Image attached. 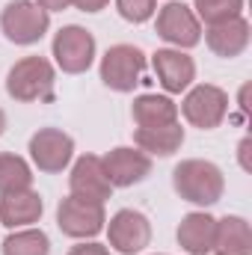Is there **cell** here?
Listing matches in <instances>:
<instances>
[{
	"instance_id": "14",
	"label": "cell",
	"mask_w": 252,
	"mask_h": 255,
	"mask_svg": "<svg viewBox=\"0 0 252 255\" xmlns=\"http://www.w3.org/2000/svg\"><path fill=\"white\" fill-rule=\"evenodd\" d=\"M45 202L42 196L33 190H15V193H0V226L6 229H24L42 220Z\"/></svg>"
},
{
	"instance_id": "16",
	"label": "cell",
	"mask_w": 252,
	"mask_h": 255,
	"mask_svg": "<svg viewBox=\"0 0 252 255\" xmlns=\"http://www.w3.org/2000/svg\"><path fill=\"white\" fill-rule=\"evenodd\" d=\"M214 255H252V232L244 217L226 214L214 226Z\"/></svg>"
},
{
	"instance_id": "1",
	"label": "cell",
	"mask_w": 252,
	"mask_h": 255,
	"mask_svg": "<svg viewBox=\"0 0 252 255\" xmlns=\"http://www.w3.org/2000/svg\"><path fill=\"white\" fill-rule=\"evenodd\" d=\"M172 187L184 202L208 208V205H217L223 199L226 178H223V169L217 163L190 157V160H181L172 169Z\"/></svg>"
},
{
	"instance_id": "28",
	"label": "cell",
	"mask_w": 252,
	"mask_h": 255,
	"mask_svg": "<svg viewBox=\"0 0 252 255\" xmlns=\"http://www.w3.org/2000/svg\"><path fill=\"white\" fill-rule=\"evenodd\" d=\"M3 130H6V113L0 110V136H3Z\"/></svg>"
},
{
	"instance_id": "24",
	"label": "cell",
	"mask_w": 252,
	"mask_h": 255,
	"mask_svg": "<svg viewBox=\"0 0 252 255\" xmlns=\"http://www.w3.org/2000/svg\"><path fill=\"white\" fill-rule=\"evenodd\" d=\"M68 255H113L104 244H77V247H71Z\"/></svg>"
},
{
	"instance_id": "4",
	"label": "cell",
	"mask_w": 252,
	"mask_h": 255,
	"mask_svg": "<svg viewBox=\"0 0 252 255\" xmlns=\"http://www.w3.org/2000/svg\"><path fill=\"white\" fill-rule=\"evenodd\" d=\"M145 54L133 45H113L101 57V80L113 92H133L136 83H142Z\"/></svg>"
},
{
	"instance_id": "6",
	"label": "cell",
	"mask_w": 252,
	"mask_h": 255,
	"mask_svg": "<svg viewBox=\"0 0 252 255\" xmlns=\"http://www.w3.org/2000/svg\"><path fill=\"white\" fill-rule=\"evenodd\" d=\"M104 223H107V214H104V205H98V202L65 196L60 202V208H57L60 232L68 235V238H77V241L95 238L98 232H104Z\"/></svg>"
},
{
	"instance_id": "8",
	"label": "cell",
	"mask_w": 252,
	"mask_h": 255,
	"mask_svg": "<svg viewBox=\"0 0 252 255\" xmlns=\"http://www.w3.org/2000/svg\"><path fill=\"white\" fill-rule=\"evenodd\" d=\"M107 238H110V247L116 253L136 255L151 244V223H148L145 214H139L133 208H122L110 217Z\"/></svg>"
},
{
	"instance_id": "9",
	"label": "cell",
	"mask_w": 252,
	"mask_h": 255,
	"mask_svg": "<svg viewBox=\"0 0 252 255\" xmlns=\"http://www.w3.org/2000/svg\"><path fill=\"white\" fill-rule=\"evenodd\" d=\"M74 154V139L60 130V128H42L30 136V157L39 166V172H63L65 166L71 163Z\"/></svg>"
},
{
	"instance_id": "3",
	"label": "cell",
	"mask_w": 252,
	"mask_h": 255,
	"mask_svg": "<svg viewBox=\"0 0 252 255\" xmlns=\"http://www.w3.org/2000/svg\"><path fill=\"white\" fill-rule=\"evenodd\" d=\"M51 27V15L33 0H12L0 12V30L15 45H36Z\"/></svg>"
},
{
	"instance_id": "21",
	"label": "cell",
	"mask_w": 252,
	"mask_h": 255,
	"mask_svg": "<svg viewBox=\"0 0 252 255\" xmlns=\"http://www.w3.org/2000/svg\"><path fill=\"white\" fill-rule=\"evenodd\" d=\"M51 253V241L42 229H21L3 241V255H48Z\"/></svg>"
},
{
	"instance_id": "17",
	"label": "cell",
	"mask_w": 252,
	"mask_h": 255,
	"mask_svg": "<svg viewBox=\"0 0 252 255\" xmlns=\"http://www.w3.org/2000/svg\"><path fill=\"white\" fill-rule=\"evenodd\" d=\"M214 226L217 220L205 211H193L178 223V244L190 255H208L214 247Z\"/></svg>"
},
{
	"instance_id": "20",
	"label": "cell",
	"mask_w": 252,
	"mask_h": 255,
	"mask_svg": "<svg viewBox=\"0 0 252 255\" xmlns=\"http://www.w3.org/2000/svg\"><path fill=\"white\" fill-rule=\"evenodd\" d=\"M33 187V169L24 157L3 151L0 154V193L30 190Z\"/></svg>"
},
{
	"instance_id": "25",
	"label": "cell",
	"mask_w": 252,
	"mask_h": 255,
	"mask_svg": "<svg viewBox=\"0 0 252 255\" xmlns=\"http://www.w3.org/2000/svg\"><path fill=\"white\" fill-rule=\"evenodd\" d=\"M110 0H71V6H77L80 12H101Z\"/></svg>"
},
{
	"instance_id": "22",
	"label": "cell",
	"mask_w": 252,
	"mask_h": 255,
	"mask_svg": "<svg viewBox=\"0 0 252 255\" xmlns=\"http://www.w3.org/2000/svg\"><path fill=\"white\" fill-rule=\"evenodd\" d=\"M193 6H196V18L205 21L208 27L241 18V12H244V0H196Z\"/></svg>"
},
{
	"instance_id": "19",
	"label": "cell",
	"mask_w": 252,
	"mask_h": 255,
	"mask_svg": "<svg viewBox=\"0 0 252 255\" xmlns=\"http://www.w3.org/2000/svg\"><path fill=\"white\" fill-rule=\"evenodd\" d=\"M130 113H133V122L139 128H157L178 122V104L166 95H151V92L136 95Z\"/></svg>"
},
{
	"instance_id": "27",
	"label": "cell",
	"mask_w": 252,
	"mask_h": 255,
	"mask_svg": "<svg viewBox=\"0 0 252 255\" xmlns=\"http://www.w3.org/2000/svg\"><path fill=\"white\" fill-rule=\"evenodd\" d=\"M250 145H252V139H250V136H244V139H241V148H238V151H241V166H244L247 172L252 169V163H250Z\"/></svg>"
},
{
	"instance_id": "5",
	"label": "cell",
	"mask_w": 252,
	"mask_h": 255,
	"mask_svg": "<svg viewBox=\"0 0 252 255\" xmlns=\"http://www.w3.org/2000/svg\"><path fill=\"white\" fill-rule=\"evenodd\" d=\"M181 113L193 128L214 130V128L223 125V119L229 113V95L214 83H199L187 92V98L181 104Z\"/></svg>"
},
{
	"instance_id": "13",
	"label": "cell",
	"mask_w": 252,
	"mask_h": 255,
	"mask_svg": "<svg viewBox=\"0 0 252 255\" xmlns=\"http://www.w3.org/2000/svg\"><path fill=\"white\" fill-rule=\"evenodd\" d=\"M151 65H154V74H157L160 86H163L166 92H172V95L184 92L190 83L196 80V63L190 60L184 51L160 48V51H154Z\"/></svg>"
},
{
	"instance_id": "11",
	"label": "cell",
	"mask_w": 252,
	"mask_h": 255,
	"mask_svg": "<svg viewBox=\"0 0 252 255\" xmlns=\"http://www.w3.org/2000/svg\"><path fill=\"white\" fill-rule=\"evenodd\" d=\"M68 190L77 199H86V202H98L104 205L110 196H113V184L104 172V163L98 154H83L74 160L71 166V175H68Z\"/></svg>"
},
{
	"instance_id": "18",
	"label": "cell",
	"mask_w": 252,
	"mask_h": 255,
	"mask_svg": "<svg viewBox=\"0 0 252 255\" xmlns=\"http://www.w3.org/2000/svg\"><path fill=\"white\" fill-rule=\"evenodd\" d=\"M133 142L139 145V151L145 154H157V157H169L181 148L184 142V128L178 122L172 125H157V128H136L133 130Z\"/></svg>"
},
{
	"instance_id": "26",
	"label": "cell",
	"mask_w": 252,
	"mask_h": 255,
	"mask_svg": "<svg viewBox=\"0 0 252 255\" xmlns=\"http://www.w3.org/2000/svg\"><path fill=\"white\" fill-rule=\"evenodd\" d=\"M33 3H36V6H42L48 15H51V12H63V9L71 6V0H33Z\"/></svg>"
},
{
	"instance_id": "15",
	"label": "cell",
	"mask_w": 252,
	"mask_h": 255,
	"mask_svg": "<svg viewBox=\"0 0 252 255\" xmlns=\"http://www.w3.org/2000/svg\"><path fill=\"white\" fill-rule=\"evenodd\" d=\"M250 36H252L250 21L241 15V18H232V21H226V24L208 27L205 42H208V48H211L217 57L232 60V57H241V54L250 48Z\"/></svg>"
},
{
	"instance_id": "12",
	"label": "cell",
	"mask_w": 252,
	"mask_h": 255,
	"mask_svg": "<svg viewBox=\"0 0 252 255\" xmlns=\"http://www.w3.org/2000/svg\"><path fill=\"white\" fill-rule=\"evenodd\" d=\"M101 163H104V172H107L113 187H133V184H139L151 175V157L145 151L127 148V145L107 151L101 157Z\"/></svg>"
},
{
	"instance_id": "2",
	"label": "cell",
	"mask_w": 252,
	"mask_h": 255,
	"mask_svg": "<svg viewBox=\"0 0 252 255\" xmlns=\"http://www.w3.org/2000/svg\"><path fill=\"white\" fill-rule=\"evenodd\" d=\"M57 71L45 57H24L9 68L6 74V92L15 101H54Z\"/></svg>"
},
{
	"instance_id": "23",
	"label": "cell",
	"mask_w": 252,
	"mask_h": 255,
	"mask_svg": "<svg viewBox=\"0 0 252 255\" xmlns=\"http://www.w3.org/2000/svg\"><path fill=\"white\" fill-rule=\"evenodd\" d=\"M119 15L130 24H142L157 12V0H116Z\"/></svg>"
},
{
	"instance_id": "10",
	"label": "cell",
	"mask_w": 252,
	"mask_h": 255,
	"mask_svg": "<svg viewBox=\"0 0 252 255\" xmlns=\"http://www.w3.org/2000/svg\"><path fill=\"white\" fill-rule=\"evenodd\" d=\"M157 36L163 42L175 45L178 51L181 48H196L202 42V24H199L196 12L190 6L172 0L157 12Z\"/></svg>"
},
{
	"instance_id": "7",
	"label": "cell",
	"mask_w": 252,
	"mask_h": 255,
	"mask_svg": "<svg viewBox=\"0 0 252 255\" xmlns=\"http://www.w3.org/2000/svg\"><path fill=\"white\" fill-rule=\"evenodd\" d=\"M51 51L65 74H83L95 60V36L77 24H68L54 36Z\"/></svg>"
}]
</instances>
